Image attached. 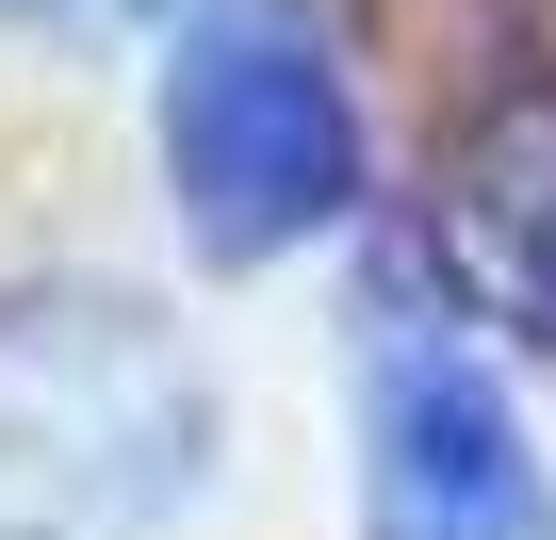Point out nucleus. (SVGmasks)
Instances as JSON below:
<instances>
[{"label": "nucleus", "mask_w": 556, "mask_h": 540, "mask_svg": "<svg viewBox=\"0 0 556 540\" xmlns=\"http://www.w3.org/2000/svg\"><path fill=\"white\" fill-rule=\"evenodd\" d=\"M442 246H458V279L556 344V83L507 99L475 148H458V197H442Z\"/></svg>", "instance_id": "4"}, {"label": "nucleus", "mask_w": 556, "mask_h": 540, "mask_svg": "<svg viewBox=\"0 0 556 540\" xmlns=\"http://www.w3.org/2000/svg\"><path fill=\"white\" fill-rule=\"evenodd\" d=\"M213 475L197 344L115 279L0 296V540H148Z\"/></svg>", "instance_id": "1"}, {"label": "nucleus", "mask_w": 556, "mask_h": 540, "mask_svg": "<svg viewBox=\"0 0 556 540\" xmlns=\"http://www.w3.org/2000/svg\"><path fill=\"white\" fill-rule=\"evenodd\" d=\"M0 17H83V0H0Z\"/></svg>", "instance_id": "5"}, {"label": "nucleus", "mask_w": 556, "mask_h": 540, "mask_svg": "<svg viewBox=\"0 0 556 540\" xmlns=\"http://www.w3.org/2000/svg\"><path fill=\"white\" fill-rule=\"evenodd\" d=\"M361 540H556V475L507 377L409 279H377L361 312Z\"/></svg>", "instance_id": "3"}, {"label": "nucleus", "mask_w": 556, "mask_h": 540, "mask_svg": "<svg viewBox=\"0 0 556 540\" xmlns=\"http://www.w3.org/2000/svg\"><path fill=\"white\" fill-rule=\"evenodd\" d=\"M164 180L213 262H295L361 213V115L295 0H180L164 34Z\"/></svg>", "instance_id": "2"}]
</instances>
